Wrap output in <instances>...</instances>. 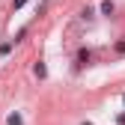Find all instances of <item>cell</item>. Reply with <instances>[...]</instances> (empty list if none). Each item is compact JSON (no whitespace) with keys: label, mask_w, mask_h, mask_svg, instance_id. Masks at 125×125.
Returning <instances> with one entry per match:
<instances>
[{"label":"cell","mask_w":125,"mask_h":125,"mask_svg":"<svg viewBox=\"0 0 125 125\" xmlns=\"http://www.w3.org/2000/svg\"><path fill=\"white\" fill-rule=\"evenodd\" d=\"M122 104H125V98H122Z\"/></svg>","instance_id":"9c48e42d"},{"label":"cell","mask_w":125,"mask_h":125,"mask_svg":"<svg viewBox=\"0 0 125 125\" xmlns=\"http://www.w3.org/2000/svg\"><path fill=\"white\" fill-rule=\"evenodd\" d=\"M83 125H92V122H83Z\"/></svg>","instance_id":"ba28073f"},{"label":"cell","mask_w":125,"mask_h":125,"mask_svg":"<svg viewBox=\"0 0 125 125\" xmlns=\"http://www.w3.org/2000/svg\"><path fill=\"white\" fill-rule=\"evenodd\" d=\"M24 3H27V0H15V3H12V9H21Z\"/></svg>","instance_id":"52a82bcc"},{"label":"cell","mask_w":125,"mask_h":125,"mask_svg":"<svg viewBox=\"0 0 125 125\" xmlns=\"http://www.w3.org/2000/svg\"><path fill=\"white\" fill-rule=\"evenodd\" d=\"M101 15H107V18L113 15V3H110V0H104V3H101Z\"/></svg>","instance_id":"3957f363"},{"label":"cell","mask_w":125,"mask_h":125,"mask_svg":"<svg viewBox=\"0 0 125 125\" xmlns=\"http://www.w3.org/2000/svg\"><path fill=\"white\" fill-rule=\"evenodd\" d=\"M9 51H12V42H3V45H0V57H6Z\"/></svg>","instance_id":"5b68a950"},{"label":"cell","mask_w":125,"mask_h":125,"mask_svg":"<svg viewBox=\"0 0 125 125\" xmlns=\"http://www.w3.org/2000/svg\"><path fill=\"white\" fill-rule=\"evenodd\" d=\"M81 18H86V21H92V18H95V15H92V9H89V6H86V9H83V12H81Z\"/></svg>","instance_id":"8992f818"},{"label":"cell","mask_w":125,"mask_h":125,"mask_svg":"<svg viewBox=\"0 0 125 125\" xmlns=\"http://www.w3.org/2000/svg\"><path fill=\"white\" fill-rule=\"evenodd\" d=\"M33 72H36V77H48V69H45V62H36Z\"/></svg>","instance_id":"7a4b0ae2"},{"label":"cell","mask_w":125,"mask_h":125,"mask_svg":"<svg viewBox=\"0 0 125 125\" xmlns=\"http://www.w3.org/2000/svg\"><path fill=\"white\" fill-rule=\"evenodd\" d=\"M6 125H24L21 113H9V116H6Z\"/></svg>","instance_id":"6da1fadb"},{"label":"cell","mask_w":125,"mask_h":125,"mask_svg":"<svg viewBox=\"0 0 125 125\" xmlns=\"http://www.w3.org/2000/svg\"><path fill=\"white\" fill-rule=\"evenodd\" d=\"M89 60H92V54H89V51H81V54H77V62H81V66H86Z\"/></svg>","instance_id":"277c9868"}]
</instances>
